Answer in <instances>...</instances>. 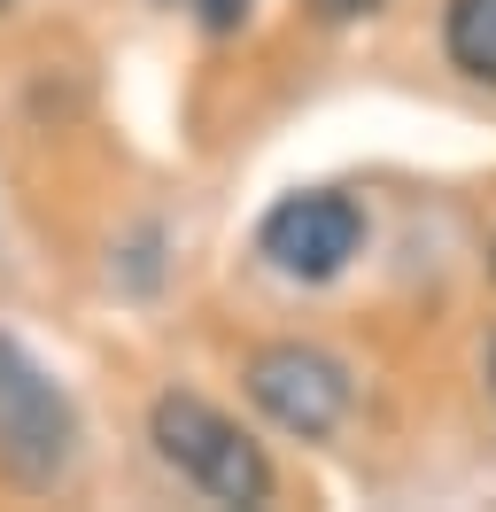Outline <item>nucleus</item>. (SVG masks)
I'll use <instances>...</instances> for the list:
<instances>
[{"label":"nucleus","mask_w":496,"mask_h":512,"mask_svg":"<svg viewBox=\"0 0 496 512\" xmlns=\"http://www.w3.org/2000/svg\"><path fill=\"white\" fill-rule=\"evenodd\" d=\"M248 396H256V412L272 419V427L318 443L349 412V365L310 350V342H264V350L248 357Z\"/></svg>","instance_id":"3"},{"label":"nucleus","mask_w":496,"mask_h":512,"mask_svg":"<svg viewBox=\"0 0 496 512\" xmlns=\"http://www.w3.org/2000/svg\"><path fill=\"white\" fill-rule=\"evenodd\" d=\"M78 458V412L47 381V365L0 334V474L24 489H55Z\"/></svg>","instance_id":"1"},{"label":"nucleus","mask_w":496,"mask_h":512,"mask_svg":"<svg viewBox=\"0 0 496 512\" xmlns=\"http://www.w3.org/2000/svg\"><path fill=\"white\" fill-rule=\"evenodd\" d=\"M0 8H8V0H0Z\"/></svg>","instance_id":"8"},{"label":"nucleus","mask_w":496,"mask_h":512,"mask_svg":"<svg viewBox=\"0 0 496 512\" xmlns=\"http://www.w3.org/2000/svg\"><path fill=\"white\" fill-rule=\"evenodd\" d=\"M148 427H155V450H163L202 497H217V505H264V497H272V458L248 443L217 404L171 388V396H155Z\"/></svg>","instance_id":"2"},{"label":"nucleus","mask_w":496,"mask_h":512,"mask_svg":"<svg viewBox=\"0 0 496 512\" xmlns=\"http://www.w3.org/2000/svg\"><path fill=\"white\" fill-rule=\"evenodd\" d=\"M442 47H450V63H458L465 78L496 86V0H450Z\"/></svg>","instance_id":"5"},{"label":"nucleus","mask_w":496,"mask_h":512,"mask_svg":"<svg viewBox=\"0 0 496 512\" xmlns=\"http://www.w3.org/2000/svg\"><path fill=\"white\" fill-rule=\"evenodd\" d=\"M365 241V210L349 202V194H287L272 218L256 225V256L287 272V280H334L341 264L357 256Z\"/></svg>","instance_id":"4"},{"label":"nucleus","mask_w":496,"mask_h":512,"mask_svg":"<svg viewBox=\"0 0 496 512\" xmlns=\"http://www.w3.org/2000/svg\"><path fill=\"white\" fill-rule=\"evenodd\" d=\"M326 16H372V8H388V0H318Z\"/></svg>","instance_id":"6"},{"label":"nucleus","mask_w":496,"mask_h":512,"mask_svg":"<svg viewBox=\"0 0 496 512\" xmlns=\"http://www.w3.org/2000/svg\"><path fill=\"white\" fill-rule=\"evenodd\" d=\"M489 381H496V357H489Z\"/></svg>","instance_id":"7"}]
</instances>
